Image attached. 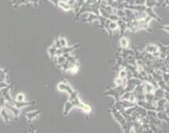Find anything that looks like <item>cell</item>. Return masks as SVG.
Here are the masks:
<instances>
[{"label": "cell", "instance_id": "1", "mask_svg": "<svg viewBox=\"0 0 169 133\" xmlns=\"http://www.w3.org/2000/svg\"><path fill=\"white\" fill-rule=\"evenodd\" d=\"M41 114V111L39 110H35V111H32V112H28L26 114V117L28 119V121L30 122L32 121L34 118H36V117H38V115Z\"/></svg>", "mask_w": 169, "mask_h": 133}, {"label": "cell", "instance_id": "2", "mask_svg": "<svg viewBox=\"0 0 169 133\" xmlns=\"http://www.w3.org/2000/svg\"><path fill=\"white\" fill-rule=\"evenodd\" d=\"M57 7L61 8L62 10H71V8H70V7L68 6L67 2H63V1H59Z\"/></svg>", "mask_w": 169, "mask_h": 133}, {"label": "cell", "instance_id": "3", "mask_svg": "<svg viewBox=\"0 0 169 133\" xmlns=\"http://www.w3.org/2000/svg\"><path fill=\"white\" fill-rule=\"evenodd\" d=\"M27 3H28L27 0H12V4L14 7H19L22 4H27Z\"/></svg>", "mask_w": 169, "mask_h": 133}, {"label": "cell", "instance_id": "4", "mask_svg": "<svg viewBox=\"0 0 169 133\" xmlns=\"http://www.w3.org/2000/svg\"><path fill=\"white\" fill-rule=\"evenodd\" d=\"M25 100V95L22 93H20L17 95V102H24Z\"/></svg>", "mask_w": 169, "mask_h": 133}, {"label": "cell", "instance_id": "5", "mask_svg": "<svg viewBox=\"0 0 169 133\" xmlns=\"http://www.w3.org/2000/svg\"><path fill=\"white\" fill-rule=\"evenodd\" d=\"M39 1V0H27L28 2H31V3H32V4L34 5L38 4Z\"/></svg>", "mask_w": 169, "mask_h": 133}, {"label": "cell", "instance_id": "6", "mask_svg": "<svg viewBox=\"0 0 169 133\" xmlns=\"http://www.w3.org/2000/svg\"><path fill=\"white\" fill-rule=\"evenodd\" d=\"M49 1H51L54 5H55V7H57V6H58V2H59L60 0H49Z\"/></svg>", "mask_w": 169, "mask_h": 133}]
</instances>
